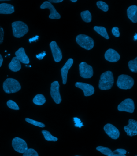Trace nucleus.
<instances>
[{
    "mask_svg": "<svg viewBox=\"0 0 137 156\" xmlns=\"http://www.w3.org/2000/svg\"><path fill=\"white\" fill-rule=\"evenodd\" d=\"M25 121L28 122V123L32 124V125H34V126H39V127L42 128L45 127V125L44 124L42 123V122H38V121H35V120L27 118H25Z\"/></svg>",
    "mask_w": 137,
    "mask_h": 156,
    "instance_id": "28",
    "label": "nucleus"
},
{
    "mask_svg": "<svg viewBox=\"0 0 137 156\" xmlns=\"http://www.w3.org/2000/svg\"><path fill=\"white\" fill-rule=\"evenodd\" d=\"M33 102L35 104L38 105H42L46 103V99L43 94H38L34 97Z\"/></svg>",
    "mask_w": 137,
    "mask_h": 156,
    "instance_id": "23",
    "label": "nucleus"
},
{
    "mask_svg": "<svg viewBox=\"0 0 137 156\" xmlns=\"http://www.w3.org/2000/svg\"><path fill=\"white\" fill-rule=\"evenodd\" d=\"M12 27L13 36L16 38H21L29 31L28 25L22 21L14 22L12 23Z\"/></svg>",
    "mask_w": 137,
    "mask_h": 156,
    "instance_id": "2",
    "label": "nucleus"
},
{
    "mask_svg": "<svg viewBox=\"0 0 137 156\" xmlns=\"http://www.w3.org/2000/svg\"><path fill=\"white\" fill-rule=\"evenodd\" d=\"M97 7L102 10L104 12H107L109 10V6L107 4L102 1H98L97 2Z\"/></svg>",
    "mask_w": 137,
    "mask_h": 156,
    "instance_id": "27",
    "label": "nucleus"
},
{
    "mask_svg": "<svg viewBox=\"0 0 137 156\" xmlns=\"http://www.w3.org/2000/svg\"><path fill=\"white\" fill-rule=\"evenodd\" d=\"M3 59L2 55L0 54V67L2 66V62H3Z\"/></svg>",
    "mask_w": 137,
    "mask_h": 156,
    "instance_id": "38",
    "label": "nucleus"
},
{
    "mask_svg": "<svg viewBox=\"0 0 137 156\" xmlns=\"http://www.w3.org/2000/svg\"><path fill=\"white\" fill-rule=\"evenodd\" d=\"M41 9H48L50 10V14L49 16V18L52 20H59L61 18V15L57 12L52 3L48 1H45L40 6Z\"/></svg>",
    "mask_w": 137,
    "mask_h": 156,
    "instance_id": "10",
    "label": "nucleus"
},
{
    "mask_svg": "<svg viewBox=\"0 0 137 156\" xmlns=\"http://www.w3.org/2000/svg\"><path fill=\"white\" fill-rule=\"evenodd\" d=\"M80 15L83 21L86 23H90L92 20L91 14L89 11H83L80 13Z\"/></svg>",
    "mask_w": 137,
    "mask_h": 156,
    "instance_id": "25",
    "label": "nucleus"
},
{
    "mask_svg": "<svg viewBox=\"0 0 137 156\" xmlns=\"http://www.w3.org/2000/svg\"><path fill=\"white\" fill-rule=\"evenodd\" d=\"M134 39L135 40V41H136L137 38V34H136V35L134 37Z\"/></svg>",
    "mask_w": 137,
    "mask_h": 156,
    "instance_id": "39",
    "label": "nucleus"
},
{
    "mask_svg": "<svg viewBox=\"0 0 137 156\" xmlns=\"http://www.w3.org/2000/svg\"><path fill=\"white\" fill-rule=\"evenodd\" d=\"M71 1H72V2H77V0H71Z\"/></svg>",
    "mask_w": 137,
    "mask_h": 156,
    "instance_id": "40",
    "label": "nucleus"
},
{
    "mask_svg": "<svg viewBox=\"0 0 137 156\" xmlns=\"http://www.w3.org/2000/svg\"><path fill=\"white\" fill-rule=\"evenodd\" d=\"M12 145L14 150L19 153H24L28 149L26 142L19 137L14 138L12 140Z\"/></svg>",
    "mask_w": 137,
    "mask_h": 156,
    "instance_id": "6",
    "label": "nucleus"
},
{
    "mask_svg": "<svg viewBox=\"0 0 137 156\" xmlns=\"http://www.w3.org/2000/svg\"><path fill=\"white\" fill-rule=\"evenodd\" d=\"M135 156H137V155Z\"/></svg>",
    "mask_w": 137,
    "mask_h": 156,
    "instance_id": "43",
    "label": "nucleus"
},
{
    "mask_svg": "<svg viewBox=\"0 0 137 156\" xmlns=\"http://www.w3.org/2000/svg\"><path fill=\"white\" fill-rule=\"evenodd\" d=\"M114 84L113 74L111 71H107L101 75L98 87L102 90H109Z\"/></svg>",
    "mask_w": 137,
    "mask_h": 156,
    "instance_id": "1",
    "label": "nucleus"
},
{
    "mask_svg": "<svg viewBox=\"0 0 137 156\" xmlns=\"http://www.w3.org/2000/svg\"><path fill=\"white\" fill-rule=\"evenodd\" d=\"M16 58L22 63L28 64L30 62L29 59L25 53V49L23 47L19 48L15 53Z\"/></svg>",
    "mask_w": 137,
    "mask_h": 156,
    "instance_id": "17",
    "label": "nucleus"
},
{
    "mask_svg": "<svg viewBox=\"0 0 137 156\" xmlns=\"http://www.w3.org/2000/svg\"><path fill=\"white\" fill-rule=\"evenodd\" d=\"M79 72L81 77L84 79H89L93 76V67L85 62H82L79 64Z\"/></svg>",
    "mask_w": 137,
    "mask_h": 156,
    "instance_id": "8",
    "label": "nucleus"
},
{
    "mask_svg": "<svg viewBox=\"0 0 137 156\" xmlns=\"http://www.w3.org/2000/svg\"><path fill=\"white\" fill-rule=\"evenodd\" d=\"M46 55V52L45 51H43L41 53L39 54L36 55V57L39 60H42L45 56Z\"/></svg>",
    "mask_w": 137,
    "mask_h": 156,
    "instance_id": "35",
    "label": "nucleus"
},
{
    "mask_svg": "<svg viewBox=\"0 0 137 156\" xmlns=\"http://www.w3.org/2000/svg\"><path fill=\"white\" fill-rule=\"evenodd\" d=\"M9 67L11 71L16 72L21 70V64L16 57H14L9 64Z\"/></svg>",
    "mask_w": 137,
    "mask_h": 156,
    "instance_id": "20",
    "label": "nucleus"
},
{
    "mask_svg": "<svg viewBox=\"0 0 137 156\" xmlns=\"http://www.w3.org/2000/svg\"><path fill=\"white\" fill-rule=\"evenodd\" d=\"M104 130L111 139L116 140L118 139L120 136V132L119 130L112 124H106L104 126Z\"/></svg>",
    "mask_w": 137,
    "mask_h": 156,
    "instance_id": "12",
    "label": "nucleus"
},
{
    "mask_svg": "<svg viewBox=\"0 0 137 156\" xmlns=\"http://www.w3.org/2000/svg\"><path fill=\"white\" fill-rule=\"evenodd\" d=\"M76 43L79 46L87 50H90L93 48L94 41L89 36L80 34L76 37Z\"/></svg>",
    "mask_w": 137,
    "mask_h": 156,
    "instance_id": "5",
    "label": "nucleus"
},
{
    "mask_svg": "<svg viewBox=\"0 0 137 156\" xmlns=\"http://www.w3.org/2000/svg\"><path fill=\"white\" fill-rule=\"evenodd\" d=\"M113 34L116 37H119L120 36V33L119 31V28L117 27H114L112 29Z\"/></svg>",
    "mask_w": 137,
    "mask_h": 156,
    "instance_id": "32",
    "label": "nucleus"
},
{
    "mask_svg": "<svg viewBox=\"0 0 137 156\" xmlns=\"http://www.w3.org/2000/svg\"><path fill=\"white\" fill-rule=\"evenodd\" d=\"M51 51L54 59L56 62H60L62 58V54L61 49L55 41L51 42L50 44Z\"/></svg>",
    "mask_w": 137,
    "mask_h": 156,
    "instance_id": "11",
    "label": "nucleus"
},
{
    "mask_svg": "<svg viewBox=\"0 0 137 156\" xmlns=\"http://www.w3.org/2000/svg\"><path fill=\"white\" fill-rule=\"evenodd\" d=\"M3 88L5 93L10 94L20 91L21 89V86L16 79L8 78L3 83Z\"/></svg>",
    "mask_w": 137,
    "mask_h": 156,
    "instance_id": "3",
    "label": "nucleus"
},
{
    "mask_svg": "<svg viewBox=\"0 0 137 156\" xmlns=\"http://www.w3.org/2000/svg\"><path fill=\"white\" fill-rule=\"evenodd\" d=\"M7 105L9 108L11 109L15 110H19L20 108H19L18 105L15 102L13 101L10 100L8 101L7 103Z\"/></svg>",
    "mask_w": 137,
    "mask_h": 156,
    "instance_id": "29",
    "label": "nucleus"
},
{
    "mask_svg": "<svg viewBox=\"0 0 137 156\" xmlns=\"http://www.w3.org/2000/svg\"><path fill=\"white\" fill-rule=\"evenodd\" d=\"M124 129L128 136H132L137 135V122L135 120H129L128 125L124 127Z\"/></svg>",
    "mask_w": 137,
    "mask_h": 156,
    "instance_id": "13",
    "label": "nucleus"
},
{
    "mask_svg": "<svg viewBox=\"0 0 137 156\" xmlns=\"http://www.w3.org/2000/svg\"><path fill=\"white\" fill-rule=\"evenodd\" d=\"M76 87L82 89L85 97L90 96L94 93V89L93 86L84 83L76 82L75 84Z\"/></svg>",
    "mask_w": 137,
    "mask_h": 156,
    "instance_id": "14",
    "label": "nucleus"
},
{
    "mask_svg": "<svg viewBox=\"0 0 137 156\" xmlns=\"http://www.w3.org/2000/svg\"><path fill=\"white\" fill-rule=\"evenodd\" d=\"M115 154L118 155H125L127 153V151L125 150L122 149H118L113 152Z\"/></svg>",
    "mask_w": 137,
    "mask_h": 156,
    "instance_id": "31",
    "label": "nucleus"
},
{
    "mask_svg": "<svg viewBox=\"0 0 137 156\" xmlns=\"http://www.w3.org/2000/svg\"><path fill=\"white\" fill-rule=\"evenodd\" d=\"M39 37L38 36H36L35 37H34L31 38V39H29V42H30V43H31V42L36 41L37 40H38V39H39Z\"/></svg>",
    "mask_w": 137,
    "mask_h": 156,
    "instance_id": "36",
    "label": "nucleus"
},
{
    "mask_svg": "<svg viewBox=\"0 0 137 156\" xmlns=\"http://www.w3.org/2000/svg\"><path fill=\"white\" fill-rule=\"evenodd\" d=\"M134 84L133 78L128 75H121L118 78L117 85L119 88L124 90L130 89Z\"/></svg>",
    "mask_w": 137,
    "mask_h": 156,
    "instance_id": "4",
    "label": "nucleus"
},
{
    "mask_svg": "<svg viewBox=\"0 0 137 156\" xmlns=\"http://www.w3.org/2000/svg\"><path fill=\"white\" fill-rule=\"evenodd\" d=\"M96 149L97 151H99L102 154L107 156H126L125 155H118V154L114 153L109 148L106 147L101 146L97 147Z\"/></svg>",
    "mask_w": 137,
    "mask_h": 156,
    "instance_id": "21",
    "label": "nucleus"
},
{
    "mask_svg": "<svg viewBox=\"0 0 137 156\" xmlns=\"http://www.w3.org/2000/svg\"><path fill=\"white\" fill-rule=\"evenodd\" d=\"M74 121L75 123V126L80 128L81 126H83L80 119H78L77 118H74Z\"/></svg>",
    "mask_w": 137,
    "mask_h": 156,
    "instance_id": "33",
    "label": "nucleus"
},
{
    "mask_svg": "<svg viewBox=\"0 0 137 156\" xmlns=\"http://www.w3.org/2000/svg\"><path fill=\"white\" fill-rule=\"evenodd\" d=\"M127 15L128 18L131 20L133 23H137V7L134 5L130 6L128 9Z\"/></svg>",
    "mask_w": 137,
    "mask_h": 156,
    "instance_id": "18",
    "label": "nucleus"
},
{
    "mask_svg": "<svg viewBox=\"0 0 137 156\" xmlns=\"http://www.w3.org/2000/svg\"><path fill=\"white\" fill-rule=\"evenodd\" d=\"M63 1V0H49L48 1L50 2H52V3H60L62 2Z\"/></svg>",
    "mask_w": 137,
    "mask_h": 156,
    "instance_id": "37",
    "label": "nucleus"
},
{
    "mask_svg": "<svg viewBox=\"0 0 137 156\" xmlns=\"http://www.w3.org/2000/svg\"><path fill=\"white\" fill-rule=\"evenodd\" d=\"M7 1L6 0H0V1Z\"/></svg>",
    "mask_w": 137,
    "mask_h": 156,
    "instance_id": "41",
    "label": "nucleus"
},
{
    "mask_svg": "<svg viewBox=\"0 0 137 156\" xmlns=\"http://www.w3.org/2000/svg\"><path fill=\"white\" fill-rule=\"evenodd\" d=\"M118 110L120 111H126L132 113L135 109V105L134 101L131 98L124 100L117 107Z\"/></svg>",
    "mask_w": 137,
    "mask_h": 156,
    "instance_id": "9",
    "label": "nucleus"
},
{
    "mask_svg": "<svg viewBox=\"0 0 137 156\" xmlns=\"http://www.w3.org/2000/svg\"><path fill=\"white\" fill-rule=\"evenodd\" d=\"M23 156H39L36 151L33 149H29L23 154Z\"/></svg>",
    "mask_w": 137,
    "mask_h": 156,
    "instance_id": "30",
    "label": "nucleus"
},
{
    "mask_svg": "<svg viewBox=\"0 0 137 156\" xmlns=\"http://www.w3.org/2000/svg\"><path fill=\"white\" fill-rule=\"evenodd\" d=\"M4 31L3 28L0 26V44H2L3 41Z\"/></svg>",
    "mask_w": 137,
    "mask_h": 156,
    "instance_id": "34",
    "label": "nucleus"
},
{
    "mask_svg": "<svg viewBox=\"0 0 137 156\" xmlns=\"http://www.w3.org/2000/svg\"><path fill=\"white\" fill-rule=\"evenodd\" d=\"M80 156L76 155V156Z\"/></svg>",
    "mask_w": 137,
    "mask_h": 156,
    "instance_id": "42",
    "label": "nucleus"
},
{
    "mask_svg": "<svg viewBox=\"0 0 137 156\" xmlns=\"http://www.w3.org/2000/svg\"><path fill=\"white\" fill-rule=\"evenodd\" d=\"M15 12L13 5L9 4L2 3L0 4V14H11Z\"/></svg>",
    "mask_w": 137,
    "mask_h": 156,
    "instance_id": "19",
    "label": "nucleus"
},
{
    "mask_svg": "<svg viewBox=\"0 0 137 156\" xmlns=\"http://www.w3.org/2000/svg\"><path fill=\"white\" fill-rule=\"evenodd\" d=\"M42 134L44 136L46 140L48 141H57L58 140L57 138L52 136L49 132L46 130H43L42 131Z\"/></svg>",
    "mask_w": 137,
    "mask_h": 156,
    "instance_id": "24",
    "label": "nucleus"
},
{
    "mask_svg": "<svg viewBox=\"0 0 137 156\" xmlns=\"http://www.w3.org/2000/svg\"><path fill=\"white\" fill-rule=\"evenodd\" d=\"M59 88V84L57 81L53 82L51 84V96L55 103L57 104H60L62 101V98L60 93Z\"/></svg>",
    "mask_w": 137,
    "mask_h": 156,
    "instance_id": "7",
    "label": "nucleus"
},
{
    "mask_svg": "<svg viewBox=\"0 0 137 156\" xmlns=\"http://www.w3.org/2000/svg\"><path fill=\"white\" fill-rule=\"evenodd\" d=\"M94 30L96 32L99 34L100 35L105 38L106 39H109L108 33H107L106 28L103 27L95 26L94 27Z\"/></svg>",
    "mask_w": 137,
    "mask_h": 156,
    "instance_id": "22",
    "label": "nucleus"
},
{
    "mask_svg": "<svg viewBox=\"0 0 137 156\" xmlns=\"http://www.w3.org/2000/svg\"><path fill=\"white\" fill-rule=\"evenodd\" d=\"M128 66L131 71L134 73L137 72V57L134 59L129 61Z\"/></svg>",
    "mask_w": 137,
    "mask_h": 156,
    "instance_id": "26",
    "label": "nucleus"
},
{
    "mask_svg": "<svg viewBox=\"0 0 137 156\" xmlns=\"http://www.w3.org/2000/svg\"><path fill=\"white\" fill-rule=\"evenodd\" d=\"M105 57L107 61L110 62H116L120 60V56L115 50L110 48L106 51Z\"/></svg>",
    "mask_w": 137,
    "mask_h": 156,
    "instance_id": "16",
    "label": "nucleus"
},
{
    "mask_svg": "<svg viewBox=\"0 0 137 156\" xmlns=\"http://www.w3.org/2000/svg\"><path fill=\"white\" fill-rule=\"evenodd\" d=\"M73 64V60L72 58H69L68 60L63 66L61 69V75L62 79L63 85H66L67 83V75L68 71Z\"/></svg>",
    "mask_w": 137,
    "mask_h": 156,
    "instance_id": "15",
    "label": "nucleus"
}]
</instances>
